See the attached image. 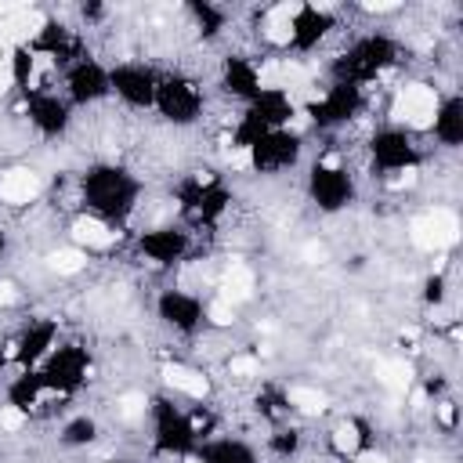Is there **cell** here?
<instances>
[{
	"label": "cell",
	"mask_w": 463,
	"mask_h": 463,
	"mask_svg": "<svg viewBox=\"0 0 463 463\" xmlns=\"http://www.w3.org/2000/svg\"><path fill=\"white\" fill-rule=\"evenodd\" d=\"M166 384H174L178 391L192 394V398H203L206 394V377H199L196 369H185V366H170L166 369Z\"/></svg>",
	"instance_id": "5"
},
{
	"label": "cell",
	"mask_w": 463,
	"mask_h": 463,
	"mask_svg": "<svg viewBox=\"0 0 463 463\" xmlns=\"http://www.w3.org/2000/svg\"><path fill=\"white\" fill-rule=\"evenodd\" d=\"M36 192H40V181H36V174H29V170H11L8 178L0 181V196H4L8 203H15V206L29 203Z\"/></svg>",
	"instance_id": "3"
},
{
	"label": "cell",
	"mask_w": 463,
	"mask_h": 463,
	"mask_svg": "<svg viewBox=\"0 0 463 463\" xmlns=\"http://www.w3.org/2000/svg\"><path fill=\"white\" fill-rule=\"evenodd\" d=\"M438 417H442V424H456V409L445 402V405H438Z\"/></svg>",
	"instance_id": "18"
},
{
	"label": "cell",
	"mask_w": 463,
	"mask_h": 463,
	"mask_svg": "<svg viewBox=\"0 0 463 463\" xmlns=\"http://www.w3.org/2000/svg\"><path fill=\"white\" fill-rule=\"evenodd\" d=\"M434 109H438V98L431 87L417 84V87H405L394 101V116L413 127H431L434 124Z\"/></svg>",
	"instance_id": "1"
},
{
	"label": "cell",
	"mask_w": 463,
	"mask_h": 463,
	"mask_svg": "<svg viewBox=\"0 0 463 463\" xmlns=\"http://www.w3.org/2000/svg\"><path fill=\"white\" fill-rule=\"evenodd\" d=\"M47 261H51L54 272H62V275H73V272L84 268V257H80L76 250H58V254H51Z\"/></svg>",
	"instance_id": "10"
},
{
	"label": "cell",
	"mask_w": 463,
	"mask_h": 463,
	"mask_svg": "<svg viewBox=\"0 0 463 463\" xmlns=\"http://www.w3.org/2000/svg\"><path fill=\"white\" fill-rule=\"evenodd\" d=\"M231 319H236V315H231V304H228V301H214V304H210V322L228 326Z\"/></svg>",
	"instance_id": "12"
},
{
	"label": "cell",
	"mask_w": 463,
	"mask_h": 463,
	"mask_svg": "<svg viewBox=\"0 0 463 463\" xmlns=\"http://www.w3.org/2000/svg\"><path fill=\"white\" fill-rule=\"evenodd\" d=\"M254 163V156L247 152V149H239V152H231V166H236V170H247Z\"/></svg>",
	"instance_id": "17"
},
{
	"label": "cell",
	"mask_w": 463,
	"mask_h": 463,
	"mask_svg": "<svg viewBox=\"0 0 463 463\" xmlns=\"http://www.w3.org/2000/svg\"><path fill=\"white\" fill-rule=\"evenodd\" d=\"M289 402H294L297 409H304V413H322L326 409V398L319 391H312V387H294L289 391Z\"/></svg>",
	"instance_id": "9"
},
{
	"label": "cell",
	"mask_w": 463,
	"mask_h": 463,
	"mask_svg": "<svg viewBox=\"0 0 463 463\" xmlns=\"http://www.w3.org/2000/svg\"><path fill=\"white\" fill-rule=\"evenodd\" d=\"M254 373H257V359H247V355L231 359V377H254Z\"/></svg>",
	"instance_id": "13"
},
{
	"label": "cell",
	"mask_w": 463,
	"mask_h": 463,
	"mask_svg": "<svg viewBox=\"0 0 463 463\" xmlns=\"http://www.w3.org/2000/svg\"><path fill=\"white\" fill-rule=\"evenodd\" d=\"M250 286H254V279H250L247 268H231L228 279H224V301H243V297H250Z\"/></svg>",
	"instance_id": "7"
},
{
	"label": "cell",
	"mask_w": 463,
	"mask_h": 463,
	"mask_svg": "<svg viewBox=\"0 0 463 463\" xmlns=\"http://www.w3.org/2000/svg\"><path fill=\"white\" fill-rule=\"evenodd\" d=\"M91 434H94L91 420H80V424H73V427H69V442H84V438H91Z\"/></svg>",
	"instance_id": "15"
},
{
	"label": "cell",
	"mask_w": 463,
	"mask_h": 463,
	"mask_svg": "<svg viewBox=\"0 0 463 463\" xmlns=\"http://www.w3.org/2000/svg\"><path fill=\"white\" fill-rule=\"evenodd\" d=\"M76 239L80 243H87V247H109L112 239H116V231H109L101 221H91V217H84V221H76Z\"/></svg>",
	"instance_id": "6"
},
{
	"label": "cell",
	"mask_w": 463,
	"mask_h": 463,
	"mask_svg": "<svg viewBox=\"0 0 463 463\" xmlns=\"http://www.w3.org/2000/svg\"><path fill=\"white\" fill-rule=\"evenodd\" d=\"M359 463H384V459H380V456H362Z\"/></svg>",
	"instance_id": "21"
},
{
	"label": "cell",
	"mask_w": 463,
	"mask_h": 463,
	"mask_svg": "<svg viewBox=\"0 0 463 463\" xmlns=\"http://www.w3.org/2000/svg\"><path fill=\"white\" fill-rule=\"evenodd\" d=\"M333 449L344 452V456L355 452V449H359V427H355V424H340L337 434H333Z\"/></svg>",
	"instance_id": "11"
},
{
	"label": "cell",
	"mask_w": 463,
	"mask_h": 463,
	"mask_svg": "<svg viewBox=\"0 0 463 463\" xmlns=\"http://www.w3.org/2000/svg\"><path fill=\"white\" fill-rule=\"evenodd\" d=\"M0 424H4L8 431H19L22 427V413L19 409H4V413H0Z\"/></svg>",
	"instance_id": "16"
},
{
	"label": "cell",
	"mask_w": 463,
	"mask_h": 463,
	"mask_svg": "<svg viewBox=\"0 0 463 463\" xmlns=\"http://www.w3.org/2000/svg\"><path fill=\"white\" fill-rule=\"evenodd\" d=\"M8 84H11V69H8V66H0V94H4Z\"/></svg>",
	"instance_id": "20"
},
{
	"label": "cell",
	"mask_w": 463,
	"mask_h": 463,
	"mask_svg": "<svg viewBox=\"0 0 463 463\" xmlns=\"http://www.w3.org/2000/svg\"><path fill=\"white\" fill-rule=\"evenodd\" d=\"M11 301H15V289L8 282H0V304H11Z\"/></svg>",
	"instance_id": "19"
},
{
	"label": "cell",
	"mask_w": 463,
	"mask_h": 463,
	"mask_svg": "<svg viewBox=\"0 0 463 463\" xmlns=\"http://www.w3.org/2000/svg\"><path fill=\"white\" fill-rule=\"evenodd\" d=\"M189 463H199V459H189Z\"/></svg>",
	"instance_id": "22"
},
{
	"label": "cell",
	"mask_w": 463,
	"mask_h": 463,
	"mask_svg": "<svg viewBox=\"0 0 463 463\" xmlns=\"http://www.w3.org/2000/svg\"><path fill=\"white\" fill-rule=\"evenodd\" d=\"M301 8L297 4H282L268 15V40L272 44H289V36H294V15Z\"/></svg>",
	"instance_id": "4"
},
{
	"label": "cell",
	"mask_w": 463,
	"mask_h": 463,
	"mask_svg": "<svg viewBox=\"0 0 463 463\" xmlns=\"http://www.w3.org/2000/svg\"><path fill=\"white\" fill-rule=\"evenodd\" d=\"M120 405H124V417H138V413L145 409V402H141L138 394H124V402H120Z\"/></svg>",
	"instance_id": "14"
},
{
	"label": "cell",
	"mask_w": 463,
	"mask_h": 463,
	"mask_svg": "<svg viewBox=\"0 0 463 463\" xmlns=\"http://www.w3.org/2000/svg\"><path fill=\"white\" fill-rule=\"evenodd\" d=\"M456 231H459L456 217L449 210H434V214H427L413 224V243L420 250H442V247L456 243Z\"/></svg>",
	"instance_id": "2"
},
{
	"label": "cell",
	"mask_w": 463,
	"mask_h": 463,
	"mask_svg": "<svg viewBox=\"0 0 463 463\" xmlns=\"http://www.w3.org/2000/svg\"><path fill=\"white\" fill-rule=\"evenodd\" d=\"M377 377H380V384H387L391 391H405V387H409V366H405V362H380Z\"/></svg>",
	"instance_id": "8"
}]
</instances>
